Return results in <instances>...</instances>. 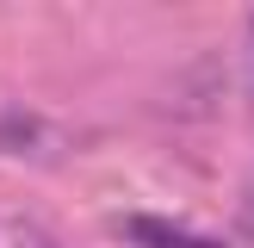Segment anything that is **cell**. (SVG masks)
I'll return each mask as SVG.
<instances>
[{
  "label": "cell",
  "mask_w": 254,
  "mask_h": 248,
  "mask_svg": "<svg viewBox=\"0 0 254 248\" xmlns=\"http://www.w3.org/2000/svg\"><path fill=\"white\" fill-rule=\"evenodd\" d=\"M37 143V118L31 112H0V155H19Z\"/></svg>",
  "instance_id": "2"
},
{
  "label": "cell",
  "mask_w": 254,
  "mask_h": 248,
  "mask_svg": "<svg viewBox=\"0 0 254 248\" xmlns=\"http://www.w3.org/2000/svg\"><path fill=\"white\" fill-rule=\"evenodd\" d=\"M130 236L143 248H217V242H205V236H180V230H168V223H155V217H136Z\"/></svg>",
  "instance_id": "1"
}]
</instances>
